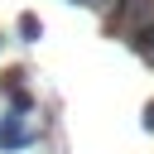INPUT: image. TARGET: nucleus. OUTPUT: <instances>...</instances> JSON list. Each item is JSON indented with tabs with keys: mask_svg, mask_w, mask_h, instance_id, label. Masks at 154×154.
Masks as SVG:
<instances>
[{
	"mask_svg": "<svg viewBox=\"0 0 154 154\" xmlns=\"http://www.w3.org/2000/svg\"><path fill=\"white\" fill-rule=\"evenodd\" d=\"M82 5H87V0H82Z\"/></svg>",
	"mask_w": 154,
	"mask_h": 154,
	"instance_id": "obj_6",
	"label": "nucleus"
},
{
	"mask_svg": "<svg viewBox=\"0 0 154 154\" xmlns=\"http://www.w3.org/2000/svg\"><path fill=\"white\" fill-rule=\"evenodd\" d=\"M24 144H34V135L19 125V116H5V120H0V149L14 154V149H24Z\"/></svg>",
	"mask_w": 154,
	"mask_h": 154,
	"instance_id": "obj_1",
	"label": "nucleus"
},
{
	"mask_svg": "<svg viewBox=\"0 0 154 154\" xmlns=\"http://www.w3.org/2000/svg\"><path fill=\"white\" fill-rule=\"evenodd\" d=\"M0 43H5V38H0Z\"/></svg>",
	"mask_w": 154,
	"mask_h": 154,
	"instance_id": "obj_5",
	"label": "nucleus"
},
{
	"mask_svg": "<svg viewBox=\"0 0 154 154\" xmlns=\"http://www.w3.org/2000/svg\"><path fill=\"white\" fill-rule=\"evenodd\" d=\"M130 43H135V48H140L144 58H154V19H144V24H140V29L130 34Z\"/></svg>",
	"mask_w": 154,
	"mask_h": 154,
	"instance_id": "obj_3",
	"label": "nucleus"
},
{
	"mask_svg": "<svg viewBox=\"0 0 154 154\" xmlns=\"http://www.w3.org/2000/svg\"><path fill=\"white\" fill-rule=\"evenodd\" d=\"M14 29H19V38H24V43H38V38H43V19H38L34 10H24V14L14 19Z\"/></svg>",
	"mask_w": 154,
	"mask_h": 154,
	"instance_id": "obj_2",
	"label": "nucleus"
},
{
	"mask_svg": "<svg viewBox=\"0 0 154 154\" xmlns=\"http://www.w3.org/2000/svg\"><path fill=\"white\" fill-rule=\"evenodd\" d=\"M144 130H154V101L144 106Z\"/></svg>",
	"mask_w": 154,
	"mask_h": 154,
	"instance_id": "obj_4",
	"label": "nucleus"
}]
</instances>
